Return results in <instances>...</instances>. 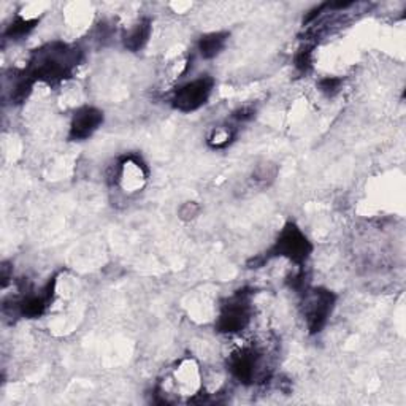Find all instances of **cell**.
Here are the masks:
<instances>
[{
    "label": "cell",
    "mask_w": 406,
    "mask_h": 406,
    "mask_svg": "<svg viewBox=\"0 0 406 406\" xmlns=\"http://www.w3.org/2000/svg\"><path fill=\"white\" fill-rule=\"evenodd\" d=\"M102 124H104V113L94 106H83L71 119L69 139L74 141L86 140Z\"/></svg>",
    "instance_id": "7"
},
{
    "label": "cell",
    "mask_w": 406,
    "mask_h": 406,
    "mask_svg": "<svg viewBox=\"0 0 406 406\" xmlns=\"http://www.w3.org/2000/svg\"><path fill=\"white\" fill-rule=\"evenodd\" d=\"M229 370L232 376L243 384H253L267 378V368L262 362V354L254 348L235 351L229 359Z\"/></svg>",
    "instance_id": "5"
},
{
    "label": "cell",
    "mask_w": 406,
    "mask_h": 406,
    "mask_svg": "<svg viewBox=\"0 0 406 406\" xmlns=\"http://www.w3.org/2000/svg\"><path fill=\"white\" fill-rule=\"evenodd\" d=\"M251 294L246 290H238L234 297L227 300L216 322L220 333H238L248 327L251 321Z\"/></svg>",
    "instance_id": "2"
},
{
    "label": "cell",
    "mask_w": 406,
    "mask_h": 406,
    "mask_svg": "<svg viewBox=\"0 0 406 406\" xmlns=\"http://www.w3.org/2000/svg\"><path fill=\"white\" fill-rule=\"evenodd\" d=\"M234 139V130L229 127H216L208 136V143L211 148H225Z\"/></svg>",
    "instance_id": "12"
},
{
    "label": "cell",
    "mask_w": 406,
    "mask_h": 406,
    "mask_svg": "<svg viewBox=\"0 0 406 406\" xmlns=\"http://www.w3.org/2000/svg\"><path fill=\"white\" fill-rule=\"evenodd\" d=\"M149 37H151V22L148 20L140 21L136 26L130 31L124 38V46L127 48L129 51H140L141 48H145L148 43Z\"/></svg>",
    "instance_id": "10"
},
{
    "label": "cell",
    "mask_w": 406,
    "mask_h": 406,
    "mask_svg": "<svg viewBox=\"0 0 406 406\" xmlns=\"http://www.w3.org/2000/svg\"><path fill=\"white\" fill-rule=\"evenodd\" d=\"M342 80L335 78V76H327V78H322L319 81V91L324 92L328 97H332V95H335L340 88H342Z\"/></svg>",
    "instance_id": "14"
},
{
    "label": "cell",
    "mask_w": 406,
    "mask_h": 406,
    "mask_svg": "<svg viewBox=\"0 0 406 406\" xmlns=\"http://www.w3.org/2000/svg\"><path fill=\"white\" fill-rule=\"evenodd\" d=\"M313 246L304 237L303 232L298 229L295 224H286L284 229L279 234L276 243L272 248V255H279V258L289 259L294 264H303L312 254Z\"/></svg>",
    "instance_id": "3"
},
{
    "label": "cell",
    "mask_w": 406,
    "mask_h": 406,
    "mask_svg": "<svg viewBox=\"0 0 406 406\" xmlns=\"http://www.w3.org/2000/svg\"><path fill=\"white\" fill-rule=\"evenodd\" d=\"M51 286L50 289H48L45 294H40V295H27L24 300L20 303V313L22 316H26V318H38V316L43 314L46 312L48 304L51 302Z\"/></svg>",
    "instance_id": "8"
},
{
    "label": "cell",
    "mask_w": 406,
    "mask_h": 406,
    "mask_svg": "<svg viewBox=\"0 0 406 406\" xmlns=\"http://www.w3.org/2000/svg\"><path fill=\"white\" fill-rule=\"evenodd\" d=\"M229 38L227 32H213L208 35H203L199 40V52L203 59H214L220 51L224 50Z\"/></svg>",
    "instance_id": "9"
},
{
    "label": "cell",
    "mask_w": 406,
    "mask_h": 406,
    "mask_svg": "<svg viewBox=\"0 0 406 406\" xmlns=\"http://www.w3.org/2000/svg\"><path fill=\"white\" fill-rule=\"evenodd\" d=\"M38 20H24V18H16V20L10 24L5 35L10 38H21L27 35L35 27Z\"/></svg>",
    "instance_id": "11"
},
{
    "label": "cell",
    "mask_w": 406,
    "mask_h": 406,
    "mask_svg": "<svg viewBox=\"0 0 406 406\" xmlns=\"http://www.w3.org/2000/svg\"><path fill=\"white\" fill-rule=\"evenodd\" d=\"M80 62V51L64 43L48 45L35 52L29 67V76L34 81L57 83L69 76Z\"/></svg>",
    "instance_id": "1"
},
{
    "label": "cell",
    "mask_w": 406,
    "mask_h": 406,
    "mask_svg": "<svg viewBox=\"0 0 406 406\" xmlns=\"http://www.w3.org/2000/svg\"><path fill=\"white\" fill-rule=\"evenodd\" d=\"M313 64V51L312 48H302L295 55V67L300 71H308Z\"/></svg>",
    "instance_id": "13"
},
{
    "label": "cell",
    "mask_w": 406,
    "mask_h": 406,
    "mask_svg": "<svg viewBox=\"0 0 406 406\" xmlns=\"http://www.w3.org/2000/svg\"><path fill=\"white\" fill-rule=\"evenodd\" d=\"M337 297L327 289H313L304 294V319L308 330L319 333L326 327L335 307Z\"/></svg>",
    "instance_id": "4"
},
{
    "label": "cell",
    "mask_w": 406,
    "mask_h": 406,
    "mask_svg": "<svg viewBox=\"0 0 406 406\" xmlns=\"http://www.w3.org/2000/svg\"><path fill=\"white\" fill-rule=\"evenodd\" d=\"M213 86L214 81L210 76H202V78L189 81L175 92L172 99V104L178 111L183 113L199 110L200 106L205 105L206 100L210 99Z\"/></svg>",
    "instance_id": "6"
},
{
    "label": "cell",
    "mask_w": 406,
    "mask_h": 406,
    "mask_svg": "<svg viewBox=\"0 0 406 406\" xmlns=\"http://www.w3.org/2000/svg\"><path fill=\"white\" fill-rule=\"evenodd\" d=\"M254 113L255 110L251 108V106H243V108L237 110L234 113V118L237 119V121H249V119L254 118Z\"/></svg>",
    "instance_id": "15"
}]
</instances>
